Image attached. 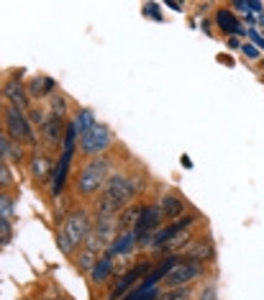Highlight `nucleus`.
Returning <instances> with one entry per match:
<instances>
[{"label":"nucleus","instance_id":"7","mask_svg":"<svg viewBox=\"0 0 264 300\" xmlns=\"http://www.w3.org/2000/svg\"><path fill=\"white\" fill-rule=\"evenodd\" d=\"M162 208L159 205H147L141 211V218H139V223H136V241L141 244V247H149V241H151V236L159 231V226H162Z\"/></svg>","mask_w":264,"mask_h":300},{"label":"nucleus","instance_id":"29","mask_svg":"<svg viewBox=\"0 0 264 300\" xmlns=\"http://www.w3.org/2000/svg\"><path fill=\"white\" fill-rule=\"evenodd\" d=\"M233 11H239V13L247 16V13H251V8H249L247 0H236V3H233Z\"/></svg>","mask_w":264,"mask_h":300},{"label":"nucleus","instance_id":"22","mask_svg":"<svg viewBox=\"0 0 264 300\" xmlns=\"http://www.w3.org/2000/svg\"><path fill=\"white\" fill-rule=\"evenodd\" d=\"M11 239H13V223L8 218H0V247L11 244Z\"/></svg>","mask_w":264,"mask_h":300},{"label":"nucleus","instance_id":"17","mask_svg":"<svg viewBox=\"0 0 264 300\" xmlns=\"http://www.w3.org/2000/svg\"><path fill=\"white\" fill-rule=\"evenodd\" d=\"M111 272H113V259L111 257H100L98 265L93 267V272H90L87 277H90V283H93V285H100V283H105V280H108Z\"/></svg>","mask_w":264,"mask_h":300},{"label":"nucleus","instance_id":"20","mask_svg":"<svg viewBox=\"0 0 264 300\" xmlns=\"http://www.w3.org/2000/svg\"><path fill=\"white\" fill-rule=\"evenodd\" d=\"M54 87V80L49 77H33L29 83V98H44Z\"/></svg>","mask_w":264,"mask_h":300},{"label":"nucleus","instance_id":"5","mask_svg":"<svg viewBox=\"0 0 264 300\" xmlns=\"http://www.w3.org/2000/svg\"><path fill=\"white\" fill-rule=\"evenodd\" d=\"M5 129H8V136L11 141H21V144H33V131H31V121L29 116L18 108L8 105L5 108Z\"/></svg>","mask_w":264,"mask_h":300},{"label":"nucleus","instance_id":"3","mask_svg":"<svg viewBox=\"0 0 264 300\" xmlns=\"http://www.w3.org/2000/svg\"><path fill=\"white\" fill-rule=\"evenodd\" d=\"M108 172H111V159L108 157H93L90 162H85V167L80 169L75 190L80 195H95L100 187H105L108 183Z\"/></svg>","mask_w":264,"mask_h":300},{"label":"nucleus","instance_id":"21","mask_svg":"<svg viewBox=\"0 0 264 300\" xmlns=\"http://www.w3.org/2000/svg\"><path fill=\"white\" fill-rule=\"evenodd\" d=\"M16 216V208H13V198L0 193V218H8V221H13Z\"/></svg>","mask_w":264,"mask_h":300},{"label":"nucleus","instance_id":"24","mask_svg":"<svg viewBox=\"0 0 264 300\" xmlns=\"http://www.w3.org/2000/svg\"><path fill=\"white\" fill-rule=\"evenodd\" d=\"M51 116H59V118L67 116V100L62 98V95L51 98Z\"/></svg>","mask_w":264,"mask_h":300},{"label":"nucleus","instance_id":"33","mask_svg":"<svg viewBox=\"0 0 264 300\" xmlns=\"http://www.w3.org/2000/svg\"><path fill=\"white\" fill-rule=\"evenodd\" d=\"M244 18H247V23H257V16H254V13H247Z\"/></svg>","mask_w":264,"mask_h":300},{"label":"nucleus","instance_id":"15","mask_svg":"<svg viewBox=\"0 0 264 300\" xmlns=\"http://www.w3.org/2000/svg\"><path fill=\"white\" fill-rule=\"evenodd\" d=\"M215 23H218V29L226 31V33H244L247 36V29H244L241 21L231 11H218L215 13Z\"/></svg>","mask_w":264,"mask_h":300},{"label":"nucleus","instance_id":"18","mask_svg":"<svg viewBox=\"0 0 264 300\" xmlns=\"http://www.w3.org/2000/svg\"><path fill=\"white\" fill-rule=\"evenodd\" d=\"M98 254L95 251H90V249H80V254H77V257H75V267L80 269V272H82V275H90V272H93V267L98 265Z\"/></svg>","mask_w":264,"mask_h":300},{"label":"nucleus","instance_id":"16","mask_svg":"<svg viewBox=\"0 0 264 300\" xmlns=\"http://www.w3.org/2000/svg\"><path fill=\"white\" fill-rule=\"evenodd\" d=\"M213 257V244L211 241H193L187 247V251H185V259H193V262H200V265H203V262H208Z\"/></svg>","mask_w":264,"mask_h":300},{"label":"nucleus","instance_id":"9","mask_svg":"<svg viewBox=\"0 0 264 300\" xmlns=\"http://www.w3.org/2000/svg\"><path fill=\"white\" fill-rule=\"evenodd\" d=\"M3 98L8 100V103H11L13 108H18V111H29V90L23 87V83L18 77H11L5 83V87H3Z\"/></svg>","mask_w":264,"mask_h":300},{"label":"nucleus","instance_id":"8","mask_svg":"<svg viewBox=\"0 0 264 300\" xmlns=\"http://www.w3.org/2000/svg\"><path fill=\"white\" fill-rule=\"evenodd\" d=\"M39 131H41L44 141H47L49 147H62V144H65V133H67V121L49 113L47 118H44V123H41Z\"/></svg>","mask_w":264,"mask_h":300},{"label":"nucleus","instance_id":"32","mask_svg":"<svg viewBox=\"0 0 264 300\" xmlns=\"http://www.w3.org/2000/svg\"><path fill=\"white\" fill-rule=\"evenodd\" d=\"M229 47H231V49H239L241 44H239V39H229Z\"/></svg>","mask_w":264,"mask_h":300},{"label":"nucleus","instance_id":"28","mask_svg":"<svg viewBox=\"0 0 264 300\" xmlns=\"http://www.w3.org/2000/svg\"><path fill=\"white\" fill-rule=\"evenodd\" d=\"M198 300H218V298H215V287H213V285H208V287L203 290V293H200Z\"/></svg>","mask_w":264,"mask_h":300},{"label":"nucleus","instance_id":"10","mask_svg":"<svg viewBox=\"0 0 264 300\" xmlns=\"http://www.w3.org/2000/svg\"><path fill=\"white\" fill-rule=\"evenodd\" d=\"M151 269V265H139V267H133L129 269L126 275L118 280V285L113 287V293H111V300H118V295H123V293H129V290L133 287V283H139V280L147 275V272Z\"/></svg>","mask_w":264,"mask_h":300},{"label":"nucleus","instance_id":"23","mask_svg":"<svg viewBox=\"0 0 264 300\" xmlns=\"http://www.w3.org/2000/svg\"><path fill=\"white\" fill-rule=\"evenodd\" d=\"M185 241H190V229H185V231L175 233V236H172V239L165 244V247H162V249H165V251H169V249H177V247H182Z\"/></svg>","mask_w":264,"mask_h":300},{"label":"nucleus","instance_id":"12","mask_svg":"<svg viewBox=\"0 0 264 300\" xmlns=\"http://www.w3.org/2000/svg\"><path fill=\"white\" fill-rule=\"evenodd\" d=\"M162 216H167V218H172V221H177V218L187 211V203H185V198L182 195H175V193H169V195H165L162 198Z\"/></svg>","mask_w":264,"mask_h":300},{"label":"nucleus","instance_id":"26","mask_svg":"<svg viewBox=\"0 0 264 300\" xmlns=\"http://www.w3.org/2000/svg\"><path fill=\"white\" fill-rule=\"evenodd\" d=\"M29 118H31L33 126H39V129H41V123H44V118H47V116H44L39 108H31V111H29Z\"/></svg>","mask_w":264,"mask_h":300},{"label":"nucleus","instance_id":"25","mask_svg":"<svg viewBox=\"0 0 264 300\" xmlns=\"http://www.w3.org/2000/svg\"><path fill=\"white\" fill-rule=\"evenodd\" d=\"M141 13H147L151 21H162V13H159V5L157 3H147V5L141 8Z\"/></svg>","mask_w":264,"mask_h":300},{"label":"nucleus","instance_id":"4","mask_svg":"<svg viewBox=\"0 0 264 300\" xmlns=\"http://www.w3.org/2000/svg\"><path fill=\"white\" fill-rule=\"evenodd\" d=\"M200 275H203V265H200V262H193V259H177V265L167 272L165 280H162V287H165V290L185 287V285L193 283V280H198Z\"/></svg>","mask_w":264,"mask_h":300},{"label":"nucleus","instance_id":"6","mask_svg":"<svg viewBox=\"0 0 264 300\" xmlns=\"http://www.w3.org/2000/svg\"><path fill=\"white\" fill-rule=\"evenodd\" d=\"M111 144H113V136L108 131V126H103V123H95L87 133L80 136V151L90 154V157H98L105 149H111Z\"/></svg>","mask_w":264,"mask_h":300},{"label":"nucleus","instance_id":"14","mask_svg":"<svg viewBox=\"0 0 264 300\" xmlns=\"http://www.w3.org/2000/svg\"><path fill=\"white\" fill-rule=\"evenodd\" d=\"M49 172H51V159L47 157V154L36 151L33 157H31V177L36 180V183H47Z\"/></svg>","mask_w":264,"mask_h":300},{"label":"nucleus","instance_id":"30","mask_svg":"<svg viewBox=\"0 0 264 300\" xmlns=\"http://www.w3.org/2000/svg\"><path fill=\"white\" fill-rule=\"evenodd\" d=\"M247 33L251 36V41H254V44H257V47H259V49H264V36H262L259 31H254V29H251V31H247Z\"/></svg>","mask_w":264,"mask_h":300},{"label":"nucleus","instance_id":"13","mask_svg":"<svg viewBox=\"0 0 264 300\" xmlns=\"http://www.w3.org/2000/svg\"><path fill=\"white\" fill-rule=\"evenodd\" d=\"M141 205H129L118 213V233H126V231H136V223L141 218Z\"/></svg>","mask_w":264,"mask_h":300},{"label":"nucleus","instance_id":"27","mask_svg":"<svg viewBox=\"0 0 264 300\" xmlns=\"http://www.w3.org/2000/svg\"><path fill=\"white\" fill-rule=\"evenodd\" d=\"M241 51L247 54L249 59H257V57H259V49H257V47H251V44H241Z\"/></svg>","mask_w":264,"mask_h":300},{"label":"nucleus","instance_id":"19","mask_svg":"<svg viewBox=\"0 0 264 300\" xmlns=\"http://www.w3.org/2000/svg\"><path fill=\"white\" fill-rule=\"evenodd\" d=\"M95 123H98V121H95V116H93V111H87V108H82V111H77V113H75V121H72V126H75L77 136L87 133V131L93 129Z\"/></svg>","mask_w":264,"mask_h":300},{"label":"nucleus","instance_id":"1","mask_svg":"<svg viewBox=\"0 0 264 300\" xmlns=\"http://www.w3.org/2000/svg\"><path fill=\"white\" fill-rule=\"evenodd\" d=\"M136 190H139V185L126 175L108 177V183L103 187V198H100V205H98L100 216H118L123 208L131 205V200L136 198Z\"/></svg>","mask_w":264,"mask_h":300},{"label":"nucleus","instance_id":"31","mask_svg":"<svg viewBox=\"0 0 264 300\" xmlns=\"http://www.w3.org/2000/svg\"><path fill=\"white\" fill-rule=\"evenodd\" d=\"M182 167H185V169H190V167H193V162H190V157H187V154H182Z\"/></svg>","mask_w":264,"mask_h":300},{"label":"nucleus","instance_id":"11","mask_svg":"<svg viewBox=\"0 0 264 300\" xmlns=\"http://www.w3.org/2000/svg\"><path fill=\"white\" fill-rule=\"evenodd\" d=\"M136 247H139V241H136V231H126V233H118L111 249H108V257H126V254H131Z\"/></svg>","mask_w":264,"mask_h":300},{"label":"nucleus","instance_id":"2","mask_svg":"<svg viewBox=\"0 0 264 300\" xmlns=\"http://www.w3.org/2000/svg\"><path fill=\"white\" fill-rule=\"evenodd\" d=\"M93 218H90L87 211H72L65 221H62V229L57 233V244L62 254H67V257H72L75 254L77 247H82L85 239L90 236V231H93Z\"/></svg>","mask_w":264,"mask_h":300}]
</instances>
